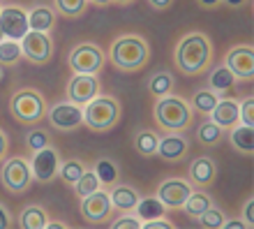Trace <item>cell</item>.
I'll list each match as a JSON object with an SVG mask.
<instances>
[{"label":"cell","mask_w":254,"mask_h":229,"mask_svg":"<svg viewBox=\"0 0 254 229\" xmlns=\"http://www.w3.org/2000/svg\"><path fill=\"white\" fill-rule=\"evenodd\" d=\"M0 181H2L7 192H12V195L28 192L35 181L30 162L23 160V157H9V160H5V164L0 169Z\"/></svg>","instance_id":"52a82bcc"},{"label":"cell","mask_w":254,"mask_h":229,"mask_svg":"<svg viewBox=\"0 0 254 229\" xmlns=\"http://www.w3.org/2000/svg\"><path fill=\"white\" fill-rule=\"evenodd\" d=\"M30 169H33V176L37 183H51L58 176V169H61V153L51 144L35 151L33 160H30Z\"/></svg>","instance_id":"30bf717a"},{"label":"cell","mask_w":254,"mask_h":229,"mask_svg":"<svg viewBox=\"0 0 254 229\" xmlns=\"http://www.w3.org/2000/svg\"><path fill=\"white\" fill-rule=\"evenodd\" d=\"M134 211H136V218H139L141 223H146V220H155V218H164L167 206L157 197H143V199H139Z\"/></svg>","instance_id":"cb8c5ba5"},{"label":"cell","mask_w":254,"mask_h":229,"mask_svg":"<svg viewBox=\"0 0 254 229\" xmlns=\"http://www.w3.org/2000/svg\"><path fill=\"white\" fill-rule=\"evenodd\" d=\"M210 121L217 123L222 130H231L236 123H241V114H238V102L236 100H222L215 104L210 111Z\"/></svg>","instance_id":"d6986e66"},{"label":"cell","mask_w":254,"mask_h":229,"mask_svg":"<svg viewBox=\"0 0 254 229\" xmlns=\"http://www.w3.org/2000/svg\"><path fill=\"white\" fill-rule=\"evenodd\" d=\"M93 169H95V174H97L102 185H114V183H118L121 169H118L116 160H111V157H100V160L95 162Z\"/></svg>","instance_id":"83f0119b"},{"label":"cell","mask_w":254,"mask_h":229,"mask_svg":"<svg viewBox=\"0 0 254 229\" xmlns=\"http://www.w3.org/2000/svg\"><path fill=\"white\" fill-rule=\"evenodd\" d=\"M132 144H134V151H136L141 157H153V155H157L160 137H157V132H153V130L139 128L132 135Z\"/></svg>","instance_id":"ffe728a7"},{"label":"cell","mask_w":254,"mask_h":229,"mask_svg":"<svg viewBox=\"0 0 254 229\" xmlns=\"http://www.w3.org/2000/svg\"><path fill=\"white\" fill-rule=\"evenodd\" d=\"M176 81L169 72H155L150 79H148V90L155 95V97H162V95H169L174 90Z\"/></svg>","instance_id":"1f68e13d"},{"label":"cell","mask_w":254,"mask_h":229,"mask_svg":"<svg viewBox=\"0 0 254 229\" xmlns=\"http://www.w3.org/2000/svg\"><path fill=\"white\" fill-rule=\"evenodd\" d=\"M188 178L192 185H196V188H208V185H213L215 178H217V162H215L210 155H199V157H194L188 167Z\"/></svg>","instance_id":"2e32d148"},{"label":"cell","mask_w":254,"mask_h":229,"mask_svg":"<svg viewBox=\"0 0 254 229\" xmlns=\"http://www.w3.org/2000/svg\"><path fill=\"white\" fill-rule=\"evenodd\" d=\"M222 229H248V225L243 223V220H224Z\"/></svg>","instance_id":"ee69618b"},{"label":"cell","mask_w":254,"mask_h":229,"mask_svg":"<svg viewBox=\"0 0 254 229\" xmlns=\"http://www.w3.org/2000/svg\"><path fill=\"white\" fill-rule=\"evenodd\" d=\"M188 153H190V142L188 137H183L181 132H169L157 144V155L164 162H181L188 157Z\"/></svg>","instance_id":"e0dca14e"},{"label":"cell","mask_w":254,"mask_h":229,"mask_svg":"<svg viewBox=\"0 0 254 229\" xmlns=\"http://www.w3.org/2000/svg\"><path fill=\"white\" fill-rule=\"evenodd\" d=\"M217 102H220V95L215 93V90H210V88H199V90L192 95L190 107H192L194 111L203 114V116H210V111L215 109V104H217Z\"/></svg>","instance_id":"484cf974"},{"label":"cell","mask_w":254,"mask_h":229,"mask_svg":"<svg viewBox=\"0 0 254 229\" xmlns=\"http://www.w3.org/2000/svg\"><path fill=\"white\" fill-rule=\"evenodd\" d=\"M7 149H9V139H7V132L0 130V160H5Z\"/></svg>","instance_id":"7bdbcfd3"},{"label":"cell","mask_w":254,"mask_h":229,"mask_svg":"<svg viewBox=\"0 0 254 229\" xmlns=\"http://www.w3.org/2000/svg\"><path fill=\"white\" fill-rule=\"evenodd\" d=\"M123 107L114 95H97L95 100L83 104V123L93 132H111L121 123Z\"/></svg>","instance_id":"277c9868"},{"label":"cell","mask_w":254,"mask_h":229,"mask_svg":"<svg viewBox=\"0 0 254 229\" xmlns=\"http://www.w3.org/2000/svg\"><path fill=\"white\" fill-rule=\"evenodd\" d=\"M150 42L143 37V35L136 33H125L118 35L114 42H111V49H109V58H111V65L118 68L121 72H139L150 63Z\"/></svg>","instance_id":"7a4b0ae2"},{"label":"cell","mask_w":254,"mask_h":229,"mask_svg":"<svg viewBox=\"0 0 254 229\" xmlns=\"http://www.w3.org/2000/svg\"><path fill=\"white\" fill-rule=\"evenodd\" d=\"M104 63H107V54L95 42H81L67 56V65L76 75H97L104 68Z\"/></svg>","instance_id":"8992f818"},{"label":"cell","mask_w":254,"mask_h":229,"mask_svg":"<svg viewBox=\"0 0 254 229\" xmlns=\"http://www.w3.org/2000/svg\"><path fill=\"white\" fill-rule=\"evenodd\" d=\"M44 229H67V225H65V223H58V220H54V223L49 220L47 227H44Z\"/></svg>","instance_id":"7dc6e473"},{"label":"cell","mask_w":254,"mask_h":229,"mask_svg":"<svg viewBox=\"0 0 254 229\" xmlns=\"http://www.w3.org/2000/svg\"><path fill=\"white\" fill-rule=\"evenodd\" d=\"M9 111H12L14 121L23 123V125H35L49 111L47 97L37 88H19L9 97Z\"/></svg>","instance_id":"5b68a950"},{"label":"cell","mask_w":254,"mask_h":229,"mask_svg":"<svg viewBox=\"0 0 254 229\" xmlns=\"http://www.w3.org/2000/svg\"><path fill=\"white\" fill-rule=\"evenodd\" d=\"M238 114H241L243 125L254 128V97H252V95H250V97H245V100H243V104H238Z\"/></svg>","instance_id":"8d00e7d4"},{"label":"cell","mask_w":254,"mask_h":229,"mask_svg":"<svg viewBox=\"0 0 254 229\" xmlns=\"http://www.w3.org/2000/svg\"><path fill=\"white\" fill-rule=\"evenodd\" d=\"M224 65L231 75L241 81H250L254 76V49L252 44H236L224 56Z\"/></svg>","instance_id":"8fae6325"},{"label":"cell","mask_w":254,"mask_h":229,"mask_svg":"<svg viewBox=\"0 0 254 229\" xmlns=\"http://www.w3.org/2000/svg\"><path fill=\"white\" fill-rule=\"evenodd\" d=\"M74 188V192L83 199V197H88L90 192H95V190H100L102 188V183H100V178H97V174H95V169H86L83 171V176H81L79 181L72 185Z\"/></svg>","instance_id":"d6a6232c"},{"label":"cell","mask_w":254,"mask_h":229,"mask_svg":"<svg viewBox=\"0 0 254 229\" xmlns=\"http://www.w3.org/2000/svg\"><path fill=\"white\" fill-rule=\"evenodd\" d=\"M0 30L5 35V40L21 42V37L30 30L28 14L21 7H2L0 9Z\"/></svg>","instance_id":"9a60e30c"},{"label":"cell","mask_w":254,"mask_h":229,"mask_svg":"<svg viewBox=\"0 0 254 229\" xmlns=\"http://www.w3.org/2000/svg\"><path fill=\"white\" fill-rule=\"evenodd\" d=\"M109 197H111V204H114L116 209L125 211V213L136 209V204H139V199H141L139 190L134 188V185H129V183H114Z\"/></svg>","instance_id":"ac0fdd59"},{"label":"cell","mask_w":254,"mask_h":229,"mask_svg":"<svg viewBox=\"0 0 254 229\" xmlns=\"http://www.w3.org/2000/svg\"><path fill=\"white\" fill-rule=\"evenodd\" d=\"M2 40H5V35H2V30H0V42H2Z\"/></svg>","instance_id":"816d5d0a"},{"label":"cell","mask_w":254,"mask_h":229,"mask_svg":"<svg viewBox=\"0 0 254 229\" xmlns=\"http://www.w3.org/2000/svg\"><path fill=\"white\" fill-rule=\"evenodd\" d=\"M21 58H23L21 42H16V40H2L0 42V65H2V68L19 65Z\"/></svg>","instance_id":"4dcf8cb0"},{"label":"cell","mask_w":254,"mask_h":229,"mask_svg":"<svg viewBox=\"0 0 254 229\" xmlns=\"http://www.w3.org/2000/svg\"><path fill=\"white\" fill-rule=\"evenodd\" d=\"M65 93L69 97V102L83 107V104H88L100 95V79H97V75H76L74 72V76L67 81Z\"/></svg>","instance_id":"7c38bea8"},{"label":"cell","mask_w":254,"mask_h":229,"mask_svg":"<svg viewBox=\"0 0 254 229\" xmlns=\"http://www.w3.org/2000/svg\"><path fill=\"white\" fill-rule=\"evenodd\" d=\"M49 121L58 132H72L83 123V109L74 102H63V104H56L47 111Z\"/></svg>","instance_id":"4fadbf2b"},{"label":"cell","mask_w":254,"mask_h":229,"mask_svg":"<svg viewBox=\"0 0 254 229\" xmlns=\"http://www.w3.org/2000/svg\"><path fill=\"white\" fill-rule=\"evenodd\" d=\"M143 229H174V223H169L164 218H155V220H146V223H141Z\"/></svg>","instance_id":"f35d334b"},{"label":"cell","mask_w":254,"mask_h":229,"mask_svg":"<svg viewBox=\"0 0 254 229\" xmlns=\"http://www.w3.org/2000/svg\"><path fill=\"white\" fill-rule=\"evenodd\" d=\"M243 223L248 225V227H252V223H254V199L252 197H248V202L243 206Z\"/></svg>","instance_id":"ab89813d"},{"label":"cell","mask_w":254,"mask_h":229,"mask_svg":"<svg viewBox=\"0 0 254 229\" xmlns=\"http://www.w3.org/2000/svg\"><path fill=\"white\" fill-rule=\"evenodd\" d=\"M224 137V130L213 121H203L196 130V142L203 144V146H217Z\"/></svg>","instance_id":"f546056e"},{"label":"cell","mask_w":254,"mask_h":229,"mask_svg":"<svg viewBox=\"0 0 254 229\" xmlns=\"http://www.w3.org/2000/svg\"><path fill=\"white\" fill-rule=\"evenodd\" d=\"M21 51H23V58H28L33 65H47L54 56V42H51L49 33L28 30L21 37Z\"/></svg>","instance_id":"ba28073f"},{"label":"cell","mask_w":254,"mask_h":229,"mask_svg":"<svg viewBox=\"0 0 254 229\" xmlns=\"http://www.w3.org/2000/svg\"><path fill=\"white\" fill-rule=\"evenodd\" d=\"M88 2H93V5H97V7H107V5H111L114 0H88Z\"/></svg>","instance_id":"c3c4849f"},{"label":"cell","mask_w":254,"mask_h":229,"mask_svg":"<svg viewBox=\"0 0 254 229\" xmlns=\"http://www.w3.org/2000/svg\"><path fill=\"white\" fill-rule=\"evenodd\" d=\"M114 229H141V220L136 216H121L118 220H116L114 225H111Z\"/></svg>","instance_id":"74e56055"},{"label":"cell","mask_w":254,"mask_h":229,"mask_svg":"<svg viewBox=\"0 0 254 229\" xmlns=\"http://www.w3.org/2000/svg\"><path fill=\"white\" fill-rule=\"evenodd\" d=\"M0 9H2V7H0Z\"/></svg>","instance_id":"f5cc1de1"},{"label":"cell","mask_w":254,"mask_h":229,"mask_svg":"<svg viewBox=\"0 0 254 229\" xmlns=\"http://www.w3.org/2000/svg\"><path fill=\"white\" fill-rule=\"evenodd\" d=\"M222 5L231 7V9H241L243 5H248V0H222Z\"/></svg>","instance_id":"bcb514c9"},{"label":"cell","mask_w":254,"mask_h":229,"mask_svg":"<svg viewBox=\"0 0 254 229\" xmlns=\"http://www.w3.org/2000/svg\"><path fill=\"white\" fill-rule=\"evenodd\" d=\"M196 5L203 9H217L222 5V0H196Z\"/></svg>","instance_id":"f6af8a7d"},{"label":"cell","mask_w":254,"mask_h":229,"mask_svg":"<svg viewBox=\"0 0 254 229\" xmlns=\"http://www.w3.org/2000/svg\"><path fill=\"white\" fill-rule=\"evenodd\" d=\"M28 23H30V30L49 33V30H54V26H56V12L47 5L35 7L33 12L28 14Z\"/></svg>","instance_id":"603a6c76"},{"label":"cell","mask_w":254,"mask_h":229,"mask_svg":"<svg viewBox=\"0 0 254 229\" xmlns=\"http://www.w3.org/2000/svg\"><path fill=\"white\" fill-rule=\"evenodd\" d=\"M153 116H155V123L162 130H167V132H185L194 121V109L190 107L188 100L169 93L157 97Z\"/></svg>","instance_id":"3957f363"},{"label":"cell","mask_w":254,"mask_h":229,"mask_svg":"<svg viewBox=\"0 0 254 229\" xmlns=\"http://www.w3.org/2000/svg\"><path fill=\"white\" fill-rule=\"evenodd\" d=\"M111 206H114V204H111L109 192L100 188L81 199V218H83L88 225H102L111 218Z\"/></svg>","instance_id":"9c48e42d"},{"label":"cell","mask_w":254,"mask_h":229,"mask_svg":"<svg viewBox=\"0 0 254 229\" xmlns=\"http://www.w3.org/2000/svg\"><path fill=\"white\" fill-rule=\"evenodd\" d=\"M174 63L185 76L203 75L213 63V42L206 33L192 30L178 40L174 49Z\"/></svg>","instance_id":"6da1fadb"},{"label":"cell","mask_w":254,"mask_h":229,"mask_svg":"<svg viewBox=\"0 0 254 229\" xmlns=\"http://www.w3.org/2000/svg\"><path fill=\"white\" fill-rule=\"evenodd\" d=\"M229 142L238 153L243 155H252L254 153V128L250 125H238L236 123L231 128V135H229Z\"/></svg>","instance_id":"44dd1931"},{"label":"cell","mask_w":254,"mask_h":229,"mask_svg":"<svg viewBox=\"0 0 254 229\" xmlns=\"http://www.w3.org/2000/svg\"><path fill=\"white\" fill-rule=\"evenodd\" d=\"M213 197L208 195V192H203V188L199 190V192H194L192 190V195L188 197V202L183 204V209H185V213H188L190 218H199L201 213L206 209H210L213 206Z\"/></svg>","instance_id":"4316f807"},{"label":"cell","mask_w":254,"mask_h":229,"mask_svg":"<svg viewBox=\"0 0 254 229\" xmlns=\"http://www.w3.org/2000/svg\"><path fill=\"white\" fill-rule=\"evenodd\" d=\"M114 2H116V5H132L134 0H114Z\"/></svg>","instance_id":"681fc988"},{"label":"cell","mask_w":254,"mask_h":229,"mask_svg":"<svg viewBox=\"0 0 254 229\" xmlns=\"http://www.w3.org/2000/svg\"><path fill=\"white\" fill-rule=\"evenodd\" d=\"M2 76H5V70H2V65H0V81H2Z\"/></svg>","instance_id":"f907efd6"},{"label":"cell","mask_w":254,"mask_h":229,"mask_svg":"<svg viewBox=\"0 0 254 229\" xmlns=\"http://www.w3.org/2000/svg\"><path fill=\"white\" fill-rule=\"evenodd\" d=\"M236 76L231 75V70L227 68V65H217V68H213V72H210V76H208V88L210 90H215L217 95H227L229 90H234L236 86Z\"/></svg>","instance_id":"7402d4cb"},{"label":"cell","mask_w":254,"mask_h":229,"mask_svg":"<svg viewBox=\"0 0 254 229\" xmlns=\"http://www.w3.org/2000/svg\"><path fill=\"white\" fill-rule=\"evenodd\" d=\"M199 225L206 229H222V225H224V220H227V216H224V211L217 209V206H210V209H206L203 213H201L199 218Z\"/></svg>","instance_id":"e575fe53"},{"label":"cell","mask_w":254,"mask_h":229,"mask_svg":"<svg viewBox=\"0 0 254 229\" xmlns=\"http://www.w3.org/2000/svg\"><path fill=\"white\" fill-rule=\"evenodd\" d=\"M23 142H26V146L30 151H40V149H44V146L51 144V137H49V132H44V130L33 128L26 132V139H23Z\"/></svg>","instance_id":"d590c367"},{"label":"cell","mask_w":254,"mask_h":229,"mask_svg":"<svg viewBox=\"0 0 254 229\" xmlns=\"http://www.w3.org/2000/svg\"><path fill=\"white\" fill-rule=\"evenodd\" d=\"M194 185L183 178H167L160 183L157 188V199H160L167 209H183V204L188 202V197L192 195Z\"/></svg>","instance_id":"5bb4252c"},{"label":"cell","mask_w":254,"mask_h":229,"mask_svg":"<svg viewBox=\"0 0 254 229\" xmlns=\"http://www.w3.org/2000/svg\"><path fill=\"white\" fill-rule=\"evenodd\" d=\"M86 162L79 160V157H72V160L67 162H61V169H58V176H61V181L67 183V185H74V183L79 181L83 171H86Z\"/></svg>","instance_id":"f1b7e54d"},{"label":"cell","mask_w":254,"mask_h":229,"mask_svg":"<svg viewBox=\"0 0 254 229\" xmlns=\"http://www.w3.org/2000/svg\"><path fill=\"white\" fill-rule=\"evenodd\" d=\"M14 225V220H12V213L0 204V229H9Z\"/></svg>","instance_id":"60d3db41"},{"label":"cell","mask_w":254,"mask_h":229,"mask_svg":"<svg viewBox=\"0 0 254 229\" xmlns=\"http://www.w3.org/2000/svg\"><path fill=\"white\" fill-rule=\"evenodd\" d=\"M176 0H148V5L153 7V9H157V12H164V9H169V7L174 5Z\"/></svg>","instance_id":"b9f144b4"},{"label":"cell","mask_w":254,"mask_h":229,"mask_svg":"<svg viewBox=\"0 0 254 229\" xmlns=\"http://www.w3.org/2000/svg\"><path fill=\"white\" fill-rule=\"evenodd\" d=\"M47 223H49V216L42 206H26L19 216L21 229H44Z\"/></svg>","instance_id":"d4e9b609"},{"label":"cell","mask_w":254,"mask_h":229,"mask_svg":"<svg viewBox=\"0 0 254 229\" xmlns=\"http://www.w3.org/2000/svg\"><path fill=\"white\" fill-rule=\"evenodd\" d=\"M56 9L65 19H81L88 9V0H56Z\"/></svg>","instance_id":"836d02e7"}]
</instances>
